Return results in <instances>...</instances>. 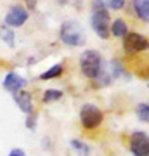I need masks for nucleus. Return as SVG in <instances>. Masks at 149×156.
I'll use <instances>...</instances> for the list:
<instances>
[{"label":"nucleus","mask_w":149,"mask_h":156,"mask_svg":"<svg viewBox=\"0 0 149 156\" xmlns=\"http://www.w3.org/2000/svg\"><path fill=\"white\" fill-rule=\"evenodd\" d=\"M111 33L115 35V37H127L128 35V26L127 23L123 21V19H116V21L111 23Z\"/></svg>","instance_id":"nucleus-11"},{"label":"nucleus","mask_w":149,"mask_h":156,"mask_svg":"<svg viewBox=\"0 0 149 156\" xmlns=\"http://www.w3.org/2000/svg\"><path fill=\"white\" fill-rule=\"evenodd\" d=\"M90 23H92V28H94V31L97 33L99 38H102V40L109 38L111 19H109V12H108V9H102V11H92Z\"/></svg>","instance_id":"nucleus-3"},{"label":"nucleus","mask_w":149,"mask_h":156,"mask_svg":"<svg viewBox=\"0 0 149 156\" xmlns=\"http://www.w3.org/2000/svg\"><path fill=\"white\" fill-rule=\"evenodd\" d=\"M14 101H16L17 108H19L23 113H26V115L33 113V97H31V94L26 92L24 89L14 94Z\"/></svg>","instance_id":"nucleus-9"},{"label":"nucleus","mask_w":149,"mask_h":156,"mask_svg":"<svg viewBox=\"0 0 149 156\" xmlns=\"http://www.w3.org/2000/svg\"><path fill=\"white\" fill-rule=\"evenodd\" d=\"M26 80L23 76H19V75H16L14 71L7 73L5 78H4V82H2V85H4V89L9 90V92H12V94H16V92H19V90H23L24 87H26Z\"/></svg>","instance_id":"nucleus-8"},{"label":"nucleus","mask_w":149,"mask_h":156,"mask_svg":"<svg viewBox=\"0 0 149 156\" xmlns=\"http://www.w3.org/2000/svg\"><path fill=\"white\" fill-rule=\"evenodd\" d=\"M0 35H2V40L5 42L9 47H14V33H12L11 26H2V30H0Z\"/></svg>","instance_id":"nucleus-14"},{"label":"nucleus","mask_w":149,"mask_h":156,"mask_svg":"<svg viewBox=\"0 0 149 156\" xmlns=\"http://www.w3.org/2000/svg\"><path fill=\"white\" fill-rule=\"evenodd\" d=\"M37 127V116L35 115H28V118H26V128H30V130H33V128Z\"/></svg>","instance_id":"nucleus-19"},{"label":"nucleus","mask_w":149,"mask_h":156,"mask_svg":"<svg viewBox=\"0 0 149 156\" xmlns=\"http://www.w3.org/2000/svg\"><path fill=\"white\" fill-rule=\"evenodd\" d=\"M61 73H62V64H54L50 69H47L40 75V80H52V78L61 76Z\"/></svg>","instance_id":"nucleus-12"},{"label":"nucleus","mask_w":149,"mask_h":156,"mask_svg":"<svg viewBox=\"0 0 149 156\" xmlns=\"http://www.w3.org/2000/svg\"><path fill=\"white\" fill-rule=\"evenodd\" d=\"M130 151L133 156H149V137L146 132H133L130 135Z\"/></svg>","instance_id":"nucleus-5"},{"label":"nucleus","mask_w":149,"mask_h":156,"mask_svg":"<svg viewBox=\"0 0 149 156\" xmlns=\"http://www.w3.org/2000/svg\"><path fill=\"white\" fill-rule=\"evenodd\" d=\"M108 5L115 11H120V9L125 7V0H108Z\"/></svg>","instance_id":"nucleus-18"},{"label":"nucleus","mask_w":149,"mask_h":156,"mask_svg":"<svg viewBox=\"0 0 149 156\" xmlns=\"http://www.w3.org/2000/svg\"><path fill=\"white\" fill-rule=\"evenodd\" d=\"M71 147L76 151V153H80L82 156L90 154V147H88L85 142H82V140H78V139H73V140H71Z\"/></svg>","instance_id":"nucleus-15"},{"label":"nucleus","mask_w":149,"mask_h":156,"mask_svg":"<svg viewBox=\"0 0 149 156\" xmlns=\"http://www.w3.org/2000/svg\"><path fill=\"white\" fill-rule=\"evenodd\" d=\"M147 47V38L140 33H128L123 38V49L127 54H137Z\"/></svg>","instance_id":"nucleus-6"},{"label":"nucleus","mask_w":149,"mask_h":156,"mask_svg":"<svg viewBox=\"0 0 149 156\" xmlns=\"http://www.w3.org/2000/svg\"><path fill=\"white\" fill-rule=\"evenodd\" d=\"M80 68H82V73L87 78H92L95 80L97 75L102 69V57L97 50H85L82 56H80Z\"/></svg>","instance_id":"nucleus-1"},{"label":"nucleus","mask_w":149,"mask_h":156,"mask_svg":"<svg viewBox=\"0 0 149 156\" xmlns=\"http://www.w3.org/2000/svg\"><path fill=\"white\" fill-rule=\"evenodd\" d=\"M26 21H28V11L24 7H19V5L12 7L9 11V14L5 16V24L11 26V28H19Z\"/></svg>","instance_id":"nucleus-7"},{"label":"nucleus","mask_w":149,"mask_h":156,"mask_svg":"<svg viewBox=\"0 0 149 156\" xmlns=\"http://www.w3.org/2000/svg\"><path fill=\"white\" fill-rule=\"evenodd\" d=\"M9 156H26V154H24L23 149H12L11 153H9Z\"/></svg>","instance_id":"nucleus-20"},{"label":"nucleus","mask_w":149,"mask_h":156,"mask_svg":"<svg viewBox=\"0 0 149 156\" xmlns=\"http://www.w3.org/2000/svg\"><path fill=\"white\" fill-rule=\"evenodd\" d=\"M133 9L142 21H149V0H133Z\"/></svg>","instance_id":"nucleus-10"},{"label":"nucleus","mask_w":149,"mask_h":156,"mask_svg":"<svg viewBox=\"0 0 149 156\" xmlns=\"http://www.w3.org/2000/svg\"><path fill=\"white\" fill-rule=\"evenodd\" d=\"M80 120L85 128H97L104 120V115L95 104H85L80 111Z\"/></svg>","instance_id":"nucleus-4"},{"label":"nucleus","mask_w":149,"mask_h":156,"mask_svg":"<svg viewBox=\"0 0 149 156\" xmlns=\"http://www.w3.org/2000/svg\"><path fill=\"white\" fill-rule=\"evenodd\" d=\"M111 69H113V76L115 78H118L120 75H123V68H122V64H120L118 61L111 62Z\"/></svg>","instance_id":"nucleus-17"},{"label":"nucleus","mask_w":149,"mask_h":156,"mask_svg":"<svg viewBox=\"0 0 149 156\" xmlns=\"http://www.w3.org/2000/svg\"><path fill=\"white\" fill-rule=\"evenodd\" d=\"M135 113H137V118L140 120V122L149 123V104H146V102L139 104L137 109H135Z\"/></svg>","instance_id":"nucleus-16"},{"label":"nucleus","mask_w":149,"mask_h":156,"mask_svg":"<svg viewBox=\"0 0 149 156\" xmlns=\"http://www.w3.org/2000/svg\"><path fill=\"white\" fill-rule=\"evenodd\" d=\"M28 2H30V4H31V0H28Z\"/></svg>","instance_id":"nucleus-21"},{"label":"nucleus","mask_w":149,"mask_h":156,"mask_svg":"<svg viewBox=\"0 0 149 156\" xmlns=\"http://www.w3.org/2000/svg\"><path fill=\"white\" fill-rule=\"evenodd\" d=\"M62 97V92L57 89H49L45 90L44 95H42V99H44V102H54V101H59Z\"/></svg>","instance_id":"nucleus-13"},{"label":"nucleus","mask_w":149,"mask_h":156,"mask_svg":"<svg viewBox=\"0 0 149 156\" xmlns=\"http://www.w3.org/2000/svg\"><path fill=\"white\" fill-rule=\"evenodd\" d=\"M61 40L66 45H71V47H78V45L85 44V35H83V30L80 28V24L75 21H68L61 26Z\"/></svg>","instance_id":"nucleus-2"}]
</instances>
